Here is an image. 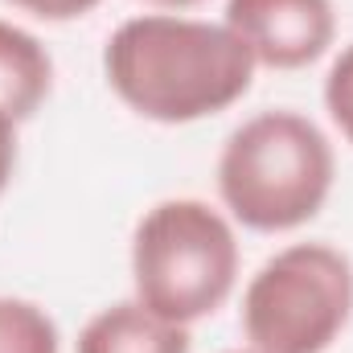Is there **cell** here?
<instances>
[{"instance_id": "1", "label": "cell", "mask_w": 353, "mask_h": 353, "mask_svg": "<svg viewBox=\"0 0 353 353\" xmlns=\"http://www.w3.org/2000/svg\"><path fill=\"white\" fill-rule=\"evenodd\" d=\"M103 74L140 119L197 123L234 107L251 90L255 58L226 25L144 12L107 37Z\"/></svg>"}, {"instance_id": "2", "label": "cell", "mask_w": 353, "mask_h": 353, "mask_svg": "<svg viewBox=\"0 0 353 353\" xmlns=\"http://www.w3.org/2000/svg\"><path fill=\"white\" fill-rule=\"evenodd\" d=\"M337 176L329 136L300 111H259L239 123L218 157V193L234 222L279 234L312 222Z\"/></svg>"}, {"instance_id": "3", "label": "cell", "mask_w": 353, "mask_h": 353, "mask_svg": "<svg viewBox=\"0 0 353 353\" xmlns=\"http://www.w3.org/2000/svg\"><path fill=\"white\" fill-rule=\"evenodd\" d=\"M136 300L173 321L214 316L239 283V239L226 214L197 197L157 201L132 234Z\"/></svg>"}, {"instance_id": "4", "label": "cell", "mask_w": 353, "mask_h": 353, "mask_svg": "<svg viewBox=\"0 0 353 353\" xmlns=\"http://www.w3.org/2000/svg\"><path fill=\"white\" fill-rule=\"evenodd\" d=\"M353 316V263L329 243H292L243 292V333L255 353H325Z\"/></svg>"}, {"instance_id": "5", "label": "cell", "mask_w": 353, "mask_h": 353, "mask_svg": "<svg viewBox=\"0 0 353 353\" xmlns=\"http://www.w3.org/2000/svg\"><path fill=\"white\" fill-rule=\"evenodd\" d=\"M222 25L267 70H304L337 37L333 0H226Z\"/></svg>"}, {"instance_id": "6", "label": "cell", "mask_w": 353, "mask_h": 353, "mask_svg": "<svg viewBox=\"0 0 353 353\" xmlns=\"http://www.w3.org/2000/svg\"><path fill=\"white\" fill-rule=\"evenodd\" d=\"M193 337L189 325H173L157 312H148L140 300H123L111 304L103 312H94L83 333H79V350L74 353H189Z\"/></svg>"}, {"instance_id": "7", "label": "cell", "mask_w": 353, "mask_h": 353, "mask_svg": "<svg viewBox=\"0 0 353 353\" xmlns=\"http://www.w3.org/2000/svg\"><path fill=\"white\" fill-rule=\"evenodd\" d=\"M54 90L50 50L21 25L0 21V111L17 123L33 119Z\"/></svg>"}, {"instance_id": "8", "label": "cell", "mask_w": 353, "mask_h": 353, "mask_svg": "<svg viewBox=\"0 0 353 353\" xmlns=\"http://www.w3.org/2000/svg\"><path fill=\"white\" fill-rule=\"evenodd\" d=\"M0 353H58V325L33 300L0 296Z\"/></svg>"}, {"instance_id": "9", "label": "cell", "mask_w": 353, "mask_h": 353, "mask_svg": "<svg viewBox=\"0 0 353 353\" xmlns=\"http://www.w3.org/2000/svg\"><path fill=\"white\" fill-rule=\"evenodd\" d=\"M325 111L353 144V46H345L325 74Z\"/></svg>"}, {"instance_id": "10", "label": "cell", "mask_w": 353, "mask_h": 353, "mask_svg": "<svg viewBox=\"0 0 353 353\" xmlns=\"http://www.w3.org/2000/svg\"><path fill=\"white\" fill-rule=\"evenodd\" d=\"M8 4L37 17V21H79L90 8H99L103 0H8Z\"/></svg>"}, {"instance_id": "11", "label": "cell", "mask_w": 353, "mask_h": 353, "mask_svg": "<svg viewBox=\"0 0 353 353\" xmlns=\"http://www.w3.org/2000/svg\"><path fill=\"white\" fill-rule=\"evenodd\" d=\"M12 169H17V119L0 111V193L8 189Z\"/></svg>"}, {"instance_id": "12", "label": "cell", "mask_w": 353, "mask_h": 353, "mask_svg": "<svg viewBox=\"0 0 353 353\" xmlns=\"http://www.w3.org/2000/svg\"><path fill=\"white\" fill-rule=\"evenodd\" d=\"M148 4H157V8H193V4H201V0H148Z\"/></svg>"}, {"instance_id": "13", "label": "cell", "mask_w": 353, "mask_h": 353, "mask_svg": "<svg viewBox=\"0 0 353 353\" xmlns=\"http://www.w3.org/2000/svg\"><path fill=\"white\" fill-rule=\"evenodd\" d=\"M230 353H255V350H230Z\"/></svg>"}]
</instances>
